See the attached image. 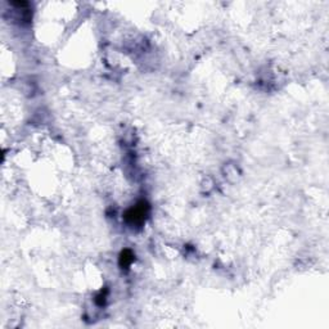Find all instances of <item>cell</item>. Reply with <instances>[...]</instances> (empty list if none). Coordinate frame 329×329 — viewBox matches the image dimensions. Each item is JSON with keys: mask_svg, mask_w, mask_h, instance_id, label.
Returning a JSON list of instances; mask_svg holds the SVG:
<instances>
[{"mask_svg": "<svg viewBox=\"0 0 329 329\" xmlns=\"http://www.w3.org/2000/svg\"><path fill=\"white\" fill-rule=\"evenodd\" d=\"M148 213H149V205L145 201H140L135 206L127 210L125 214V220L127 224L140 226L145 221Z\"/></svg>", "mask_w": 329, "mask_h": 329, "instance_id": "cell-1", "label": "cell"}, {"mask_svg": "<svg viewBox=\"0 0 329 329\" xmlns=\"http://www.w3.org/2000/svg\"><path fill=\"white\" fill-rule=\"evenodd\" d=\"M132 260H134V255H132L131 251L130 249H123L120 255V266L122 269L127 268V266H130Z\"/></svg>", "mask_w": 329, "mask_h": 329, "instance_id": "cell-2", "label": "cell"}]
</instances>
